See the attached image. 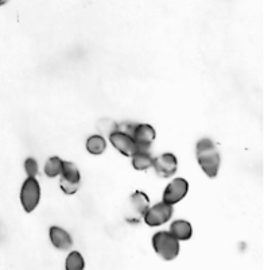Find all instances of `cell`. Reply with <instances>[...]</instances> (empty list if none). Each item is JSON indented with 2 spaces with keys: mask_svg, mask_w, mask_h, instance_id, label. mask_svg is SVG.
I'll return each instance as SVG.
<instances>
[{
  "mask_svg": "<svg viewBox=\"0 0 264 270\" xmlns=\"http://www.w3.org/2000/svg\"><path fill=\"white\" fill-rule=\"evenodd\" d=\"M153 168L155 169V172L159 177L169 178L177 172L178 161H177V157L173 153H164V154H160L159 157L154 158Z\"/></svg>",
  "mask_w": 264,
  "mask_h": 270,
  "instance_id": "cell-9",
  "label": "cell"
},
{
  "mask_svg": "<svg viewBox=\"0 0 264 270\" xmlns=\"http://www.w3.org/2000/svg\"><path fill=\"white\" fill-rule=\"evenodd\" d=\"M195 154L197 161L201 169L209 178H216L220 170V153L216 147V143L209 138H202L197 142L195 146Z\"/></svg>",
  "mask_w": 264,
  "mask_h": 270,
  "instance_id": "cell-1",
  "label": "cell"
},
{
  "mask_svg": "<svg viewBox=\"0 0 264 270\" xmlns=\"http://www.w3.org/2000/svg\"><path fill=\"white\" fill-rule=\"evenodd\" d=\"M107 149V140L102 135H92L86 140V150L93 155H100Z\"/></svg>",
  "mask_w": 264,
  "mask_h": 270,
  "instance_id": "cell-14",
  "label": "cell"
},
{
  "mask_svg": "<svg viewBox=\"0 0 264 270\" xmlns=\"http://www.w3.org/2000/svg\"><path fill=\"white\" fill-rule=\"evenodd\" d=\"M109 142L112 146L117 150L119 153H122L125 157H132L138 151V146H136L135 140L132 139L129 135L122 133V131H115L109 135Z\"/></svg>",
  "mask_w": 264,
  "mask_h": 270,
  "instance_id": "cell-10",
  "label": "cell"
},
{
  "mask_svg": "<svg viewBox=\"0 0 264 270\" xmlns=\"http://www.w3.org/2000/svg\"><path fill=\"white\" fill-rule=\"evenodd\" d=\"M81 183V174L76 164L73 162H65L61 172V189L65 194H74L78 190Z\"/></svg>",
  "mask_w": 264,
  "mask_h": 270,
  "instance_id": "cell-6",
  "label": "cell"
},
{
  "mask_svg": "<svg viewBox=\"0 0 264 270\" xmlns=\"http://www.w3.org/2000/svg\"><path fill=\"white\" fill-rule=\"evenodd\" d=\"M189 192V183L185 178H174V180L166 187L163 192V201L167 204H174L179 203L183 200V197Z\"/></svg>",
  "mask_w": 264,
  "mask_h": 270,
  "instance_id": "cell-8",
  "label": "cell"
},
{
  "mask_svg": "<svg viewBox=\"0 0 264 270\" xmlns=\"http://www.w3.org/2000/svg\"><path fill=\"white\" fill-rule=\"evenodd\" d=\"M171 216H173V205L162 201L150 207L143 219H144L147 226L158 227V226H162L164 223H167L171 219Z\"/></svg>",
  "mask_w": 264,
  "mask_h": 270,
  "instance_id": "cell-7",
  "label": "cell"
},
{
  "mask_svg": "<svg viewBox=\"0 0 264 270\" xmlns=\"http://www.w3.org/2000/svg\"><path fill=\"white\" fill-rule=\"evenodd\" d=\"M66 270H84L85 269V261L80 251H71L67 254L66 262H65Z\"/></svg>",
  "mask_w": 264,
  "mask_h": 270,
  "instance_id": "cell-16",
  "label": "cell"
},
{
  "mask_svg": "<svg viewBox=\"0 0 264 270\" xmlns=\"http://www.w3.org/2000/svg\"><path fill=\"white\" fill-rule=\"evenodd\" d=\"M41 200V185L35 177H27L20 189V204L27 213L33 212Z\"/></svg>",
  "mask_w": 264,
  "mask_h": 270,
  "instance_id": "cell-5",
  "label": "cell"
},
{
  "mask_svg": "<svg viewBox=\"0 0 264 270\" xmlns=\"http://www.w3.org/2000/svg\"><path fill=\"white\" fill-rule=\"evenodd\" d=\"M150 208V200L144 192L136 190L128 199L125 207V219L128 223H138L144 218L147 209Z\"/></svg>",
  "mask_w": 264,
  "mask_h": 270,
  "instance_id": "cell-4",
  "label": "cell"
},
{
  "mask_svg": "<svg viewBox=\"0 0 264 270\" xmlns=\"http://www.w3.org/2000/svg\"><path fill=\"white\" fill-rule=\"evenodd\" d=\"M153 247L155 253L164 261H173L179 254V240L174 238L170 231H159L153 236Z\"/></svg>",
  "mask_w": 264,
  "mask_h": 270,
  "instance_id": "cell-3",
  "label": "cell"
},
{
  "mask_svg": "<svg viewBox=\"0 0 264 270\" xmlns=\"http://www.w3.org/2000/svg\"><path fill=\"white\" fill-rule=\"evenodd\" d=\"M7 2H8V0H0V7H2V5H4Z\"/></svg>",
  "mask_w": 264,
  "mask_h": 270,
  "instance_id": "cell-19",
  "label": "cell"
},
{
  "mask_svg": "<svg viewBox=\"0 0 264 270\" xmlns=\"http://www.w3.org/2000/svg\"><path fill=\"white\" fill-rule=\"evenodd\" d=\"M153 161L154 158L150 150H138L132 155V166L136 170H147L153 168Z\"/></svg>",
  "mask_w": 264,
  "mask_h": 270,
  "instance_id": "cell-13",
  "label": "cell"
},
{
  "mask_svg": "<svg viewBox=\"0 0 264 270\" xmlns=\"http://www.w3.org/2000/svg\"><path fill=\"white\" fill-rule=\"evenodd\" d=\"M97 127H98V130H100L101 134L109 137L112 133H115V131L117 130V123L113 122L112 119H101V120L98 122Z\"/></svg>",
  "mask_w": 264,
  "mask_h": 270,
  "instance_id": "cell-17",
  "label": "cell"
},
{
  "mask_svg": "<svg viewBox=\"0 0 264 270\" xmlns=\"http://www.w3.org/2000/svg\"><path fill=\"white\" fill-rule=\"evenodd\" d=\"M117 131L129 135L135 140L138 150H150L156 138L154 127L147 123H132V122L117 123Z\"/></svg>",
  "mask_w": 264,
  "mask_h": 270,
  "instance_id": "cell-2",
  "label": "cell"
},
{
  "mask_svg": "<svg viewBox=\"0 0 264 270\" xmlns=\"http://www.w3.org/2000/svg\"><path fill=\"white\" fill-rule=\"evenodd\" d=\"M50 242L51 244L58 250H69L73 246V239H71L70 234L63 228L58 227V226H53L50 227Z\"/></svg>",
  "mask_w": 264,
  "mask_h": 270,
  "instance_id": "cell-11",
  "label": "cell"
},
{
  "mask_svg": "<svg viewBox=\"0 0 264 270\" xmlns=\"http://www.w3.org/2000/svg\"><path fill=\"white\" fill-rule=\"evenodd\" d=\"M170 234L178 240H189L193 235V227L187 220H175L170 226Z\"/></svg>",
  "mask_w": 264,
  "mask_h": 270,
  "instance_id": "cell-12",
  "label": "cell"
},
{
  "mask_svg": "<svg viewBox=\"0 0 264 270\" xmlns=\"http://www.w3.org/2000/svg\"><path fill=\"white\" fill-rule=\"evenodd\" d=\"M24 170L29 177H35L38 174V170H39V166H38V162L35 161L34 158H27L24 161Z\"/></svg>",
  "mask_w": 264,
  "mask_h": 270,
  "instance_id": "cell-18",
  "label": "cell"
},
{
  "mask_svg": "<svg viewBox=\"0 0 264 270\" xmlns=\"http://www.w3.org/2000/svg\"><path fill=\"white\" fill-rule=\"evenodd\" d=\"M62 168H63V161L60 157H50L45 165V174L50 178L61 176Z\"/></svg>",
  "mask_w": 264,
  "mask_h": 270,
  "instance_id": "cell-15",
  "label": "cell"
}]
</instances>
